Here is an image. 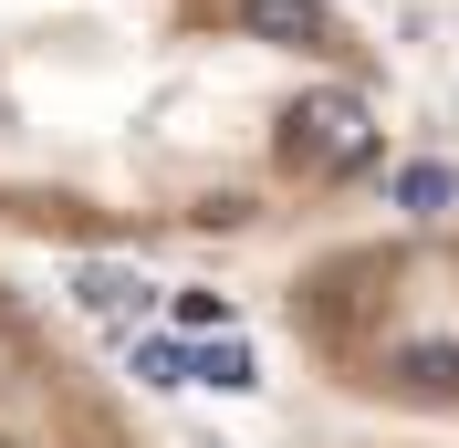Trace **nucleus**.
<instances>
[{
    "label": "nucleus",
    "mask_w": 459,
    "mask_h": 448,
    "mask_svg": "<svg viewBox=\"0 0 459 448\" xmlns=\"http://www.w3.org/2000/svg\"><path fill=\"white\" fill-rule=\"evenodd\" d=\"M407 157L344 0H0V240L314 251Z\"/></svg>",
    "instance_id": "nucleus-1"
},
{
    "label": "nucleus",
    "mask_w": 459,
    "mask_h": 448,
    "mask_svg": "<svg viewBox=\"0 0 459 448\" xmlns=\"http://www.w3.org/2000/svg\"><path fill=\"white\" fill-rule=\"evenodd\" d=\"M0 448H188V438L0 261Z\"/></svg>",
    "instance_id": "nucleus-2"
}]
</instances>
